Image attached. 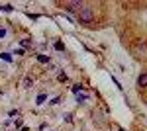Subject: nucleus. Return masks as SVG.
<instances>
[{"label":"nucleus","mask_w":147,"mask_h":131,"mask_svg":"<svg viewBox=\"0 0 147 131\" xmlns=\"http://www.w3.org/2000/svg\"><path fill=\"white\" fill-rule=\"evenodd\" d=\"M30 84H32V78H30V77H28V78H24V86L28 88V86H30Z\"/></svg>","instance_id":"nucleus-8"},{"label":"nucleus","mask_w":147,"mask_h":131,"mask_svg":"<svg viewBox=\"0 0 147 131\" xmlns=\"http://www.w3.org/2000/svg\"><path fill=\"white\" fill-rule=\"evenodd\" d=\"M92 18H94L92 10L88 8V6H82V8H80V12H79V20L82 24H88V22H92Z\"/></svg>","instance_id":"nucleus-1"},{"label":"nucleus","mask_w":147,"mask_h":131,"mask_svg":"<svg viewBox=\"0 0 147 131\" xmlns=\"http://www.w3.org/2000/svg\"><path fill=\"white\" fill-rule=\"evenodd\" d=\"M6 35V30H0V37H4Z\"/></svg>","instance_id":"nucleus-11"},{"label":"nucleus","mask_w":147,"mask_h":131,"mask_svg":"<svg viewBox=\"0 0 147 131\" xmlns=\"http://www.w3.org/2000/svg\"><path fill=\"white\" fill-rule=\"evenodd\" d=\"M0 57H2V59H4V61H8V63H10V61H12L10 53H2V55H0Z\"/></svg>","instance_id":"nucleus-6"},{"label":"nucleus","mask_w":147,"mask_h":131,"mask_svg":"<svg viewBox=\"0 0 147 131\" xmlns=\"http://www.w3.org/2000/svg\"><path fill=\"white\" fill-rule=\"evenodd\" d=\"M80 90H82V86H75V88H73V92H75V94H79Z\"/></svg>","instance_id":"nucleus-10"},{"label":"nucleus","mask_w":147,"mask_h":131,"mask_svg":"<svg viewBox=\"0 0 147 131\" xmlns=\"http://www.w3.org/2000/svg\"><path fill=\"white\" fill-rule=\"evenodd\" d=\"M37 61H39V63H47L49 57H45V55H37Z\"/></svg>","instance_id":"nucleus-5"},{"label":"nucleus","mask_w":147,"mask_h":131,"mask_svg":"<svg viewBox=\"0 0 147 131\" xmlns=\"http://www.w3.org/2000/svg\"><path fill=\"white\" fill-rule=\"evenodd\" d=\"M55 49H57V51H61V49H63V43H59V41H57V43H55Z\"/></svg>","instance_id":"nucleus-9"},{"label":"nucleus","mask_w":147,"mask_h":131,"mask_svg":"<svg viewBox=\"0 0 147 131\" xmlns=\"http://www.w3.org/2000/svg\"><path fill=\"white\" fill-rule=\"evenodd\" d=\"M137 86H141V88L147 86V75H141V77L137 78Z\"/></svg>","instance_id":"nucleus-4"},{"label":"nucleus","mask_w":147,"mask_h":131,"mask_svg":"<svg viewBox=\"0 0 147 131\" xmlns=\"http://www.w3.org/2000/svg\"><path fill=\"white\" fill-rule=\"evenodd\" d=\"M43 102H45V94H39L37 96V104H43Z\"/></svg>","instance_id":"nucleus-7"},{"label":"nucleus","mask_w":147,"mask_h":131,"mask_svg":"<svg viewBox=\"0 0 147 131\" xmlns=\"http://www.w3.org/2000/svg\"><path fill=\"white\" fill-rule=\"evenodd\" d=\"M65 6H67L69 12H75V10H79V8H82V2H67Z\"/></svg>","instance_id":"nucleus-2"},{"label":"nucleus","mask_w":147,"mask_h":131,"mask_svg":"<svg viewBox=\"0 0 147 131\" xmlns=\"http://www.w3.org/2000/svg\"><path fill=\"white\" fill-rule=\"evenodd\" d=\"M134 51H136L137 55H141V53H147V45H145V43H137L136 47H134Z\"/></svg>","instance_id":"nucleus-3"}]
</instances>
